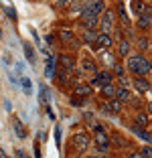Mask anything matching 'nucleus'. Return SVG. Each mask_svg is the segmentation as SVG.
Here are the masks:
<instances>
[{
	"mask_svg": "<svg viewBox=\"0 0 152 158\" xmlns=\"http://www.w3.org/2000/svg\"><path fill=\"white\" fill-rule=\"evenodd\" d=\"M132 130H134V134H138L140 138L146 142V144H150V132H148V128L146 126H140V124H134L132 126Z\"/></svg>",
	"mask_w": 152,
	"mask_h": 158,
	"instance_id": "f8f14e48",
	"label": "nucleus"
},
{
	"mask_svg": "<svg viewBox=\"0 0 152 158\" xmlns=\"http://www.w3.org/2000/svg\"><path fill=\"white\" fill-rule=\"evenodd\" d=\"M0 158H8V156H6V152H4L2 148H0Z\"/></svg>",
	"mask_w": 152,
	"mask_h": 158,
	"instance_id": "f704fd0d",
	"label": "nucleus"
},
{
	"mask_svg": "<svg viewBox=\"0 0 152 158\" xmlns=\"http://www.w3.org/2000/svg\"><path fill=\"white\" fill-rule=\"evenodd\" d=\"M39 102H41V106L49 107V89L45 87V85H39Z\"/></svg>",
	"mask_w": 152,
	"mask_h": 158,
	"instance_id": "dca6fc26",
	"label": "nucleus"
},
{
	"mask_svg": "<svg viewBox=\"0 0 152 158\" xmlns=\"http://www.w3.org/2000/svg\"><path fill=\"white\" fill-rule=\"evenodd\" d=\"M59 63H61V67H63L67 73L75 71V59L71 55H59Z\"/></svg>",
	"mask_w": 152,
	"mask_h": 158,
	"instance_id": "9d476101",
	"label": "nucleus"
},
{
	"mask_svg": "<svg viewBox=\"0 0 152 158\" xmlns=\"http://www.w3.org/2000/svg\"><path fill=\"white\" fill-rule=\"evenodd\" d=\"M97 16H93V14H87L85 10H81V24L85 27V31H93V28L97 27Z\"/></svg>",
	"mask_w": 152,
	"mask_h": 158,
	"instance_id": "39448f33",
	"label": "nucleus"
},
{
	"mask_svg": "<svg viewBox=\"0 0 152 158\" xmlns=\"http://www.w3.org/2000/svg\"><path fill=\"white\" fill-rule=\"evenodd\" d=\"M59 37H61V41L71 43V45H75V47H77V39H75V35L71 33L69 28H63V31H59Z\"/></svg>",
	"mask_w": 152,
	"mask_h": 158,
	"instance_id": "2eb2a0df",
	"label": "nucleus"
},
{
	"mask_svg": "<svg viewBox=\"0 0 152 158\" xmlns=\"http://www.w3.org/2000/svg\"><path fill=\"white\" fill-rule=\"evenodd\" d=\"M95 45H97V49H101V51H110L112 47H114V41H112V37L110 35H97V39H95Z\"/></svg>",
	"mask_w": 152,
	"mask_h": 158,
	"instance_id": "423d86ee",
	"label": "nucleus"
},
{
	"mask_svg": "<svg viewBox=\"0 0 152 158\" xmlns=\"http://www.w3.org/2000/svg\"><path fill=\"white\" fill-rule=\"evenodd\" d=\"M20 87H23L24 91H27V95H28V93H31V89H32V81L28 77H20Z\"/></svg>",
	"mask_w": 152,
	"mask_h": 158,
	"instance_id": "393cba45",
	"label": "nucleus"
},
{
	"mask_svg": "<svg viewBox=\"0 0 152 158\" xmlns=\"http://www.w3.org/2000/svg\"><path fill=\"white\" fill-rule=\"evenodd\" d=\"M73 93H75V95H83V98H87V95H91V85H77Z\"/></svg>",
	"mask_w": 152,
	"mask_h": 158,
	"instance_id": "4be33fe9",
	"label": "nucleus"
},
{
	"mask_svg": "<svg viewBox=\"0 0 152 158\" xmlns=\"http://www.w3.org/2000/svg\"><path fill=\"white\" fill-rule=\"evenodd\" d=\"M14 132H16V136H19V138H27V130H24V124L20 120H16V118H14Z\"/></svg>",
	"mask_w": 152,
	"mask_h": 158,
	"instance_id": "6ab92c4d",
	"label": "nucleus"
},
{
	"mask_svg": "<svg viewBox=\"0 0 152 158\" xmlns=\"http://www.w3.org/2000/svg\"><path fill=\"white\" fill-rule=\"evenodd\" d=\"M85 12L87 14H93V16H99V14L106 12V4H103V0H89L87 6H85Z\"/></svg>",
	"mask_w": 152,
	"mask_h": 158,
	"instance_id": "f03ea898",
	"label": "nucleus"
},
{
	"mask_svg": "<svg viewBox=\"0 0 152 158\" xmlns=\"http://www.w3.org/2000/svg\"><path fill=\"white\" fill-rule=\"evenodd\" d=\"M136 124L146 126V128H148V116H146V114H138V116H136Z\"/></svg>",
	"mask_w": 152,
	"mask_h": 158,
	"instance_id": "c85d7f7f",
	"label": "nucleus"
},
{
	"mask_svg": "<svg viewBox=\"0 0 152 158\" xmlns=\"http://www.w3.org/2000/svg\"><path fill=\"white\" fill-rule=\"evenodd\" d=\"M73 144H75V148H77L79 152L87 150V146H89V136L87 134H75L73 136Z\"/></svg>",
	"mask_w": 152,
	"mask_h": 158,
	"instance_id": "0eeeda50",
	"label": "nucleus"
},
{
	"mask_svg": "<svg viewBox=\"0 0 152 158\" xmlns=\"http://www.w3.org/2000/svg\"><path fill=\"white\" fill-rule=\"evenodd\" d=\"M134 87L140 93H148L150 91V81H148V79H142V77H136L134 79Z\"/></svg>",
	"mask_w": 152,
	"mask_h": 158,
	"instance_id": "4468645a",
	"label": "nucleus"
},
{
	"mask_svg": "<svg viewBox=\"0 0 152 158\" xmlns=\"http://www.w3.org/2000/svg\"><path fill=\"white\" fill-rule=\"evenodd\" d=\"M128 69L134 73V77H142L150 73V61L142 55H132L128 57Z\"/></svg>",
	"mask_w": 152,
	"mask_h": 158,
	"instance_id": "f257e3e1",
	"label": "nucleus"
},
{
	"mask_svg": "<svg viewBox=\"0 0 152 158\" xmlns=\"http://www.w3.org/2000/svg\"><path fill=\"white\" fill-rule=\"evenodd\" d=\"M55 65H57V61H47V67H45L47 77H53V73H55Z\"/></svg>",
	"mask_w": 152,
	"mask_h": 158,
	"instance_id": "a878e982",
	"label": "nucleus"
},
{
	"mask_svg": "<svg viewBox=\"0 0 152 158\" xmlns=\"http://www.w3.org/2000/svg\"><path fill=\"white\" fill-rule=\"evenodd\" d=\"M99 28H101V35H110L112 33V28H114V12H112V10L103 12V19H101V23H99Z\"/></svg>",
	"mask_w": 152,
	"mask_h": 158,
	"instance_id": "7ed1b4c3",
	"label": "nucleus"
},
{
	"mask_svg": "<svg viewBox=\"0 0 152 158\" xmlns=\"http://www.w3.org/2000/svg\"><path fill=\"white\" fill-rule=\"evenodd\" d=\"M106 83H112V73L110 71H99V73L91 79V85H106Z\"/></svg>",
	"mask_w": 152,
	"mask_h": 158,
	"instance_id": "1a4fd4ad",
	"label": "nucleus"
},
{
	"mask_svg": "<svg viewBox=\"0 0 152 158\" xmlns=\"http://www.w3.org/2000/svg\"><path fill=\"white\" fill-rule=\"evenodd\" d=\"M132 8H134V14H142L148 6H146V2H144V0H134V2H132Z\"/></svg>",
	"mask_w": 152,
	"mask_h": 158,
	"instance_id": "5701e85b",
	"label": "nucleus"
},
{
	"mask_svg": "<svg viewBox=\"0 0 152 158\" xmlns=\"http://www.w3.org/2000/svg\"><path fill=\"white\" fill-rule=\"evenodd\" d=\"M23 51H24V57L28 59V63H31V65H35L37 55H35V51H32V47H31V45H24V47H23Z\"/></svg>",
	"mask_w": 152,
	"mask_h": 158,
	"instance_id": "412c9836",
	"label": "nucleus"
},
{
	"mask_svg": "<svg viewBox=\"0 0 152 158\" xmlns=\"http://www.w3.org/2000/svg\"><path fill=\"white\" fill-rule=\"evenodd\" d=\"M103 112H110V114H120L122 112V102H118V99H108V103L103 106Z\"/></svg>",
	"mask_w": 152,
	"mask_h": 158,
	"instance_id": "ddd939ff",
	"label": "nucleus"
},
{
	"mask_svg": "<svg viewBox=\"0 0 152 158\" xmlns=\"http://www.w3.org/2000/svg\"><path fill=\"white\" fill-rule=\"evenodd\" d=\"M99 158H103V156H99Z\"/></svg>",
	"mask_w": 152,
	"mask_h": 158,
	"instance_id": "58836bf2",
	"label": "nucleus"
},
{
	"mask_svg": "<svg viewBox=\"0 0 152 158\" xmlns=\"http://www.w3.org/2000/svg\"><path fill=\"white\" fill-rule=\"evenodd\" d=\"M138 47H140V51H148V49H150V41H148V39H140Z\"/></svg>",
	"mask_w": 152,
	"mask_h": 158,
	"instance_id": "c756f323",
	"label": "nucleus"
},
{
	"mask_svg": "<svg viewBox=\"0 0 152 158\" xmlns=\"http://www.w3.org/2000/svg\"><path fill=\"white\" fill-rule=\"evenodd\" d=\"M35 158H41V148H39V140H37V144H35Z\"/></svg>",
	"mask_w": 152,
	"mask_h": 158,
	"instance_id": "473e14b6",
	"label": "nucleus"
},
{
	"mask_svg": "<svg viewBox=\"0 0 152 158\" xmlns=\"http://www.w3.org/2000/svg\"><path fill=\"white\" fill-rule=\"evenodd\" d=\"M114 99H118V102H122V103H126V102H130L132 99V93H130V89L128 87H116V95H114Z\"/></svg>",
	"mask_w": 152,
	"mask_h": 158,
	"instance_id": "9b49d317",
	"label": "nucleus"
},
{
	"mask_svg": "<svg viewBox=\"0 0 152 158\" xmlns=\"http://www.w3.org/2000/svg\"><path fill=\"white\" fill-rule=\"evenodd\" d=\"M150 20H152V10L150 8H146L142 14H138V27L144 28V31L150 28Z\"/></svg>",
	"mask_w": 152,
	"mask_h": 158,
	"instance_id": "6e6552de",
	"label": "nucleus"
},
{
	"mask_svg": "<svg viewBox=\"0 0 152 158\" xmlns=\"http://www.w3.org/2000/svg\"><path fill=\"white\" fill-rule=\"evenodd\" d=\"M114 73L120 75V77H124V67H122L120 63H116V65H114Z\"/></svg>",
	"mask_w": 152,
	"mask_h": 158,
	"instance_id": "2f4dec72",
	"label": "nucleus"
},
{
	"mask_svg": "<svg viewBox=\"0 0 152 158\" xmlns=\"http://www.w3.org/2000/svg\"><path fill=\"white\" fill-rule=\"evenodd\" d=\"M55 140H57V146L61 144V132H59V128H55Z\"/></svg>",
	"mask_w": 152,
	"mask_h": 158,
	"instance_id": "72a5a7b5",
	"label": "nucleus"
},
{
	"mask_svg": "<svg viewBox=\"0 0 152 158\" xmlns=\"http://www.w3.org/2000/svg\"><path fill=\"white\" fill-rule=\"evenodd\" d=\"M112 140L116 142V146H118V148H124V146H126V140L122 138V136H118V134H116V136H112ZM112 140H110V142H112Z\"/></svg>",
	"mask_w": 152,
	"mask_h": 158,
	"instance_id": "cd10ccee",
	"label": "nucleus"
},
{
	"mask_svg": "<svg viewBox=\"0 0 152 158\" xmlns=\"http://www.w3.org/2000/svg\"><path fill=\"white\" fill-rule=\"evenodd\" d=\"M101 95H103V98H108V99H114V95H116V87H114L112 83L101 85Z\"/></svg>",
	"mask_w": 152,
	"mask_h": 158,
	"instance_id": "a211bd4d",
	"label": "nucleus"
},
{
	"mask_svg": "<svg viewBox=\"0 0 152 158\" xmlns=\"http://www.w3.org/2000/svg\"><path fill=\"white\" fill-rule=\"evenodd\" d=\"M93 140H95L99 152H108V150H110V138H108V134L103 130H97L95 136H93Z\"/></svg>",
	"mask_w": 152,
	"mask_h": 158,
	"instance_id": "20e7f679",
	"label": "nucleus"
},
{
	"mask_svg": "<svg viewBox=\"0 0 152 158\" xmlns=\"http://www.w3.org/2000/svg\"><path fill=\"white\" fill-rule=\"evenodd\" d=\"M116 2H122V0H116Z\"/></svg>",
	"mask_w": 152,
	"mask_h": 158,
	"instance_id": "4c0bfd02",
	"label": "nucleus"
},
{
	"mask_svg": "<svg viewBox=\"0 0 152 158\" xmlns=\"http://www.w3.org/2000/svg\"><path fill=\"white\" fill-rule=\"evenodd\" d=\"M83 69H85V71H91V73H93V71H95V65H93V61L85 59V61H83Z\"/></svg>",
	"mask_w": 152,
	"mask_h": 158,
	"instance_id": "7c9ffc66",
	"label": "nucleus"
},
{
	"mask_svg": "<svg viewBox=\"0 0 152 158\" xmlns=\"http://www.w3.org/2000/svg\"><path fill=\"white\" fill-rule=\"evenodd\" d=\"M95 39H97L95 31H83V43L85 45H95Z\"/></svg>",
	"mask_w": 152,
	"mask_h": 158,
	"instance_id": "aec40b11",
	"label": "nucleus"
},
{
	"mask_svg": "<svg viewBox=\"0 0 152 158\" xmlns=\"http://www.w3.org/2000/svg\"><path fill=\"white\" fill-rule=\"evenodd\" d=\"M118 16L122 19V23H126V24H130V19H128V14H126V8H124V4H118Z\"/></svg>",
	"mask_w": 152,
	"mask_h": 158,
	"instance_id": "b1692460",
	"label": "nucleus"
},
{
	"mask_svg": "<svg viewBox=\"0 0 152 158\" xmlns=\"http://www.w3.org/2000/svg\"><path fill=\"white\" fill-rule=\"evenodd\" d=\"M118 57H130V43L124 39L118 43Z\"/></svg>",
	"mask_w": 152,
	"mask_h": 158,
	"instance_id": "f3484780",
	"label": "nucleus"
},
{
	"mask_svg": "<svg viewBox=\"0 0 152 158\" xmlns=\"http://www.w3.org/2000/svg\"><path fill=\"white\" fill-rule=\"evenodd\" d=\"M130 158H142V156H140V154H132V156H130Z\"/></svg>",
	"mask_w": 152,
	"mask_h": 158,
	"instance_id": "c9c22d12",
	"label": "nucleus"
},
{
	"mask_svg": "<svg viewBox=\"0 0 152 158\" xmlns=\"http://www.w3.org/2000/svg\"><path fill=\"white\" fill-rule=\"evenodd\" d=\"M0 37H2V31H0Z\"/></svg>",
	"mask_w": 152,
	"mask_h": 158,
	"instance_id": "e433bc0d",
	"label": "nucleus"
},
{
	"mask_svg": "<svg viewBox=\"0 0 152 158\" xmlns=\"http://www.w3.org/2000/svg\"><path fill=\"white\" fill-rule=\"evenodd\" d=\"M2 8H4V12H6V16H8V19H10V20H16V10H14V8H12V6H6V4H4V6H2Z\"/></svg>",
	"mask_w": 152,
	"mask_h": 158,
	"instance_id": "bb28decb",
	"label": "nucleus"
}]
</instances>
